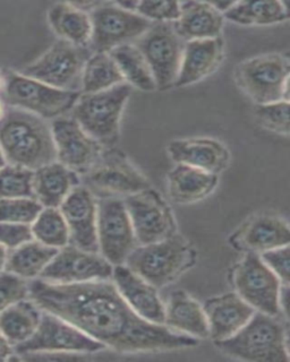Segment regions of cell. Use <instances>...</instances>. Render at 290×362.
<instances>
[{
  "instance_id": "1",
  "label": "cell",
  "mask_w": 290,
  "mask_h": 362,
  "mask_svg": "<svg viewBox=\"0 0 290 362\" xmlns=\"http://www.w3.org/2000/svg\"><path fill=\"white\" fill-rule=\"evenodd\" d=\"M29 298L41 310L60 317L105 348L122 354L180 350L199 343L141 318L110 280L58 284L37 277L29 283Z\"/></svg>"
},
{
  "instance_id": "2",
  "label": "cell",
  "mask_w": 290,
  "mask_h": 362,
  "mask_svg": "<svg viewBox=\"0 0 290 362\" xmlns=\"http://www.w3.org/2000/svg\"><path fill=\"white\" fill-rule=\"evenodd\" d=\"M0 147L7 163L32 171L57 161L50 124L16 107L0 120Z\"/></svg>"
},
{
  "instance_id": "3",
  "label": "cell",
  "mask_w": 290,
  "mask_h": 362,
  "mask_svg": "<svg viewBox=\"0 0 290 362\" xmlns=\"http://www.w3.org/2000/svg\"><path fill=\"white\" fill-rule=\"evenodd\" d=\"M226 356L244 361L287 362L289 360L287 328L279 317L255 311L238 332L216 341Z\"/></svg>"
},
{
  "instance_id": "4",
  "label": "cell",
  "mask_w": 290,
  "mask_h": 362,
  "mask_svg": "<svg viewBox=\"0 0 290 362\" xmlns=\"http://www.w3.org/2000/svg\"><path fill=\"white\" fill-rule=\"evenodd\" d=\"M132 90L124 82L95 93H81L71 117L103 148H112L120 139L122 111Z\"/></svg>"
},
{
  "instance_id": "5",
  "label": "cell",
  "mask_w": 290,
  "mask_h": 362,
  "mask_svg": "<svg viewBox=\"0 0 290 362\" xmlns=\"http://www.w3.org/2000/svg\"><path fill=\"white\" fill-rule=\"evenodd\" d=\"M194 263L195 252L186 239L176 233L157 243L135 247L125 260L128 269L157 288L176 281Z\"/></svg>"
},
{
  "instance_id": "6",
  "label": "cell",
  "mask_w": 290,
  "mask_h": 362,
  "mask_svg": "<svg viewBox=\"0 0 290 362\" xmlns=\"http://www.w3.org/2000/svg\"><path fill=\"white\" fill-rule=\"evenodd\" d=\"M290 62L286 54H265L240 62L235 71L239 88L255 102L289 101Z\"/></svg>"
},
{
  "instance_id": "7",
  "label": "cell",
  "mask_w": 290,
  "mask_h": 362,
  "mask_svg": "<svg viewBox=\"0 0 290 362\" xmlns=\"http://www.w3.org/2000/svg\"><path fill=\"white\" fill-rule=\"evenodd\" d=\"M4 102L11 107L48 120L71 112L81 92L58 90L22 74H9L4 83Z\"/></svg>"
},
{
  "instance_id": "8",
  "label": "cell",
  "mask_w": 290,
  "mask_h": 362,
  "mask_svg": "<svg viewBox=\"0 0 290 362\" xmlns=\"http://www.w3.org/2000/svg\"><path fill=\"white\" fill-rule=\"evenodd\" d=\"M91 51L58 40L39 59L24 68L22 75L58 90L81 92L83 69Z\"/></svg>"
},
{
  "instance_id": "9",
  "label": "cell",
  "mask_w": 290,
  "mask_h": 362,
  "mask_svg": "<svg viewBox=\"0 0 290 362\" xmlns=\"http://www.w3.org/2000/svg\"><path fill=\"white\" fill-rule=\"evenodd\" d=\"M84 187L101 197H127L150 188V182L122 152L105 148L83 175Z\"/></svg>"
},
{
  "instance_id": "10",
  "label": "cell",
  "mask_w": 290,
  "mask_h": 362,
  "mask_svg": "<svg viewBox=\"0 0 290 362\" xmlns=\"http://www.w3.org/2000/svg\"><path fill=\"white\" fill-rule=\"evenodd\" d=\"M90 48L93 54H109L120 45L134 43L153 23L117 3L100 4L92 8Z\"/></svg>"
},
{
  "instance_id": "11",
  "label": "cell",
  "mask_w": 290,
  "mask_h": 362,
  "mask_svg": "<svg viewBox=\"0 0 290 362\" xmlns=\"http://www.w3.org/2000/svg\"><path fill=\"white\" fill-rule=\"evenodd\" d=\"M153 74L157 90L173 88L180 71L185 42L175 31L173 23H153L134 42Z\"/></svg>"
},
{
  "instance_id": "12",
  "label": "cell",
  "mask_w": 290,
  "mask_h": 362,
  "mask_svg": "<svg viewBox=\"0 0 290 362\" xmlns=\"http://www.w3.org/2000/svg\"><path fill=\"white\" fill-rule=\"evenodd\" d=\"M105 346L83 333L80 328L42 310L37 331L25 342L16 345V354L30 352H64V354H97Z\"/></svg>"
},
{
  "instance_id": "13",
  "label": "cell",
  "mask_w": 290,
  "mask_h": 362,
  "mask_svg": "<svg viewBox=\"0 0 290 362\" xmlns=\"http://www.w3.org/2000/svg\"><path fill=\"white\" fill-rule=\"evenodd\" d=\"M236 293L255 311L280 317L279 296L282 283L259 254L250 252L233 272Z\"/></svg>"
},
{
  "instance_id": "14",
  "label": "cell",
  "mask_w": 290,
  "mask_h": 362,
  "mask_svg": "<svg viewBox=\"0 0 290 362\" xmlns=\"http://www.w3.org/2000/svg\"><path fill=\"white\" fill-rule=\"evenodd\" d=\"M99 254L112 266L125 264L137 246L127 209L122 198L105 197L97 202Z\"/></svg>"
},
{
  "instance_id": "15",
  "label": "cell",
  "mask_w": 290,
  "mask_h": 362,
  "mask_svg": "<svg viewBox=\"0 0 290 362\" xmlns=\"http://www.w3.org/2000/svg\"><path fill=\"white\" fill-rule=\"evenodd\" d=\"M122 201L139 245L157 243L176 233L170 207L151 187L127 196Z\"/></svg>"
},
{
  "instance_id": "16",
  "label": "cell",
  "mask_w": 290,
  "mask_h": 362,
  "mask_svg": "<svg viewBox=\"0 0 290 362\" xmlns=\"http://www.w3.org/2000/svg\"><path fill=\"white\" fill-rule=\"evenodd\" d=\"M114 266L100 254L88 252L69 243L58 250L39 279L58 284L110 280Z\"/></svg>"
},
{
  "instance_id": "17",
  "label": "cell",
  "mask_w": 290,
  "mask_h": 362,
  "mask_svg": "<svg viewBox=\"0 0 290 362\" xmlns=\"http://www.w3.org/2000/svg\"><path fill=\"white\" fill-rule=\"evenodd\" d=\"M50 127L57 161L76 173L84 175L105 150L71 117L54 119Z\"/></svg>"
},
{
  "instance_id": "18",
  "label": "cell",
  "mask_w": 290,
  "mask_h": 362,
  "mask_svg": "<svg viewBox=\"0 0 290 362\" xmlns=\"http://www.w3.org/2000/svg\"><path fill=\"white\" fill-rule=\"evenodd\" d=\"M69 230V243L88 252L99 254L97 201L84 186L75 187L59 206Z\"/></svg>"
},
{
  "instance_id": "19",
  "label": "cell",
  "mask_w": 290,
  "mask_h": 362,
  "mask_svg": "<svg viewBox=\"0 0 290 362\" xmlns=\"http://www.w3.org/2000/svg\"><path fill=\"white\" fill-rule=\"evenodd\" d=\"M111 277L122 299L135 314L148 322L163 325L165 305L156 286L135 274L124 264L115 266Z\"/></svg>"
},
{
  "instance_id": "20",
  "label": "cell",
  "mask_w": 290,
  "mask_h": 362,
  "mask_svg": "<svg viewBox=\"0 0 290 362\" xmlns=\"http://www.w3.org/2000/svg\"><path fill=\"white\" fill-rule=\"evenodd\" d=\"M171 160L177 164L202 170L205 173H222L229 164L231 153L221 141L208 137L175 139L167 147Z\"/></svg>"
},
{
  "instance_id": "21",
  "label": "cell",
  "mask_w": 290,
  "mask_h": 362,
  "mask_svg": "<svg viewBox=\"0 0 290 362\" xmlns=\"http://www.w3.org/2000/svg\"><path fill=\"white\" fill-rule=\"evenodd\" d=\"M203 310L208 322L209 337L214 342L231 337L255 313L237 293L210 298L203 305Z\"/></svg>"
},
{
  "instance_id": "22",
  "label": "cell",
  "mask_w": 290,
  "mask_h": 362,
  "mask_svg": "<svg viewBox=\"0 0 290 362\" xmlns=\"http://www.w3.org/2000/svg\"><path fill=\"white\" fill-rule=\"evenodd\" d=\"M225 45L221 37L185 42L174 86L184 88L202 81L219 67Z\"/></svg>"
},
{
  "instance_id": "23",
  "label": "cell",
  "mask_w": 290,
  "mask_h": 362,
  "mask_svg": "<svg viewBox=\"0 0 290 362\" xmlns=\"http://www.w3.org/2000/svg\"><path fill=\"white\" fill-rule=\"evenodd\" d=\"M224 21V15L210 3L185 1L180 3V17L173 26L184 42H190L219 37Z\"/></svg>"
},
{
  "instance_id": "24",
  "label": "cell",
  "mask_w": 290,
  "mask_h": 362,
  "mask_svg": "<svg viewBox=\"0 0 290 362\" xmlns=\"http://www.w3.org/2000/svg\"><path fill=\"white\" fill-rule=\"evenodd\" d=\"M80 181L79 173L58 161L52 162L33 171V197L42 207L59 209Z\"/></svg>"
},
{
  "instance_id": "25",
  "label": "cell",
  "mask_w": 290,
  "mask_h": 362,
  "mask_svg": "<svg viewBox=\"0 0 290 362\" xmlns=\"http://www.w3.org/2000/svg\"><path fill=\"white\" fill-rule=\"evenodd\" d=\"M163 325L194 339L209 337L208 322L202 305L182 290L170 294L165 305Z\"/></svg>"
},
{
  "instance_id": "26",
  "label": "cell",
  "mask_w": 290,
  "mask_h": 362,
  "mask_svg": "<svg viewBox=\"0 0 290 362\" xmlns=\"http://www.w3.org/2000/svg\"><path fill=\"white\" fill-rule=\"evenodd\" d=\"M218 180V175L177 164L167 177L169 198L180 205L197 203L214 192Z\"/></svg>"
},
{
  "instance_id": "27",
  "label": "cell",
  "mask_w": 290,
  "mask_h": 362,
  "mask_svg": "<svg viewBox=\"0 0 290 362\" xmlns=\"http://www.w3.org/2000/svg\"><path fill=\"white\" fill-rule=\"evenodd\" d=\"M49 24L60 40L79 47H88L91 39V18L74 4H54L48 13Z\"/></svg>"
},
{
  "instance_id": "28",
  "label": "cell",
  "mask_w": 290,
  "mask_h": 362,
  "mask_svg": "<svg viewBox=\"0 0 290 362\" xmlns=\"http://www.w3.org/2000/svg\"><path fill=\"white\" fill-rule=\"evenodd\" d=\"M289 226L284 218L273 215H262L254 218L240 237V243L250 252L261 254L271 249L288 246Z\"/></svg>"
},
{
  "instance_id": "29",
  "label": "cell",
  "mask_w": 290,
  "mask_h": 362,
  "mask_svg": "<svg viewBox=\"0 0 290 362\" xmlns=\"http://www.w3.org/2000/svg\"><path fill=\"white\" fill-rule=\"evenodd\" d=\"M41 316L42 310L32 300H21L0 314V332L15 348L35 334Z\"/></svg>"
},
{
  "instance_id": "30",
  "label": "cell",
  "mask_w": 290,
  "mask_h": 362,
  "mask_svg": "<svg viewBox=\"0 0 290 362\" xmlns=\"http://www.w3.org/2000/svg\"><path fill=\"white\" fill-rule=\"evenodd\" d=\"M58 250L33 239L9 252L5 271L24 280H35L40 276Z\"/></svg>"
},
{
  "instance_id": "31",
  "label": "cell",
  "mask_w": 290,
  "mask_h": 362,
  "mask_svg": "<svg viewBox=\"0 0 290 362\" xmlns=\"http://www.w3.org/2000/svg\"><path fill=\"white\" fill-rule=\"evenodd\" d=\"M224 18L238 25H274L288 21L287 6L282 1H235Z\"/></svg>"
},
{
  "instance_id": "32",
  "label": "cell",
  "mask_w": 290,
  "mask_h": 362,
  "mask_svg": "<svg viewBox=\"0 0 290 362\" xmlns=\"http://www.w3.org/2000/svg\"><path fill=\"white\" fill-rule=\"evenodd\" d=\"M111 58L120 68L124 81L143 92H153L157 90L153 74L149 67L141 51L134 43L120 45L109 52Z\"/></svg>"
},
{
  "instance_id": "33",
  "label": "cell",
  "mask_w": 290,
  "mask_h": 362,
  "mask_svg": "<svg viewBox=\"0 0 290 362\" xmlns=\"http://www.w3.org/2000/svg\"><path fill=\"white\" fill-rule=\"evenodd\" d=\"M120 68L109 54H92L82 75L81 93H95L124 83Z\"/></svg>"
},
{
  "instance_id": "34",
  "label": "cell",
  "mask_w": 290,
  "mask_h": 362,
  "mask_svg": "<svg viewBox=\"0 0 290 362\" xmlns=\"http://www.w3.org/2000/svg\"><path fill=\"white\" fill-rule=\"evenodd\" d=\"M35 240L60 249L69 243V230L59 209L43 207L31 224Z\"/></svg>"
},
{
  "instance_id": "35",
  "label": "cell",
  "mask_w": 290,
  "mask_h": 362,
  "mask_svg": "<svg viewBox=\"0 0 290 362\" xmlns=\"http://www.w3.org/2000/svg\"><path fill=\"white\" fill-rule=\"evenodd\" d=\"M33 197V171L7 163L0 169V199Z\"/></svg>"
},
{
  "instance_id": "36",
  "label": "cell",
  "mask_w": 290,
  "mask_h": 362,
  "mask_svg": "<svg viewBox=\"0 0 290 362\" xmlns=\"http://www.w3.org/2000/svg\"><path fill=\"white\" fill-rule=\"evenodd\" d=\"M42 209L41 204L35 198L0 199V223L31 226Z\"/></svg>"
},
{
  "instance_id": "37",
  "label": "cell",
  "mask_w": 290,
  "mask_h": 362,
  "mask_svg": "<svg viewBox=\"0 0 290 362\" xmlns=\"http://www.w3.org/2000/svg\"><path fill=\"white\" fill-rule=\"evenodd\" d=\"M255 117L267 129L279 135H289V101L282 100L267 105H256Z\"/></svg>"
},
{
  "instance_id": "38",
  "label": "cell",
  "mask_w": 290,
  "mask_h": 362,
  "mask_svg": "<svg viewBox=\"0 0 290 362\" xmlns=\"http://www.w3.org/2000/svg\"><path fill=\"white\" fill-rule=\"evenodd\" d=\"M29 298V283L18 275L0 273V314L21 300Z\"/></svg>"
},
{
  "instance_id": "39",
  "label": "cell",
  "mask_w": 290,
  "mask_h": 362,
  "mask_svg": "<svg viewBox=\"0 0 290 362\" xmlns=\"http://www.w3.org/2000/svg\"><path fill=\"white\" fill-rule=\"evenodd\" d=\"M135 13L152 23H174L180 14L177 1H137Z\"/></svg>"
},
{
  "instance_id": "40",
  "label": "cell",
  "mask_w": 290,
  "mask_h": 362,
  "mask_svg": "<svg viewBox=\"0 0 290 362\" xmlns=\"http://www.w3.org/2000/svg\"><path fill=\"white\" fill-rule=\"evenodd\" d=\"M289 245H288L280 248L271 249L260 255V257L265 262V265L278 276L282 284H289Z\"/></svg>"
},
{
  "instance_id": "41",
  "label": "cell",
  "mask_w": 290,
  "mask_h": 362,
  "mask_svg": "<svg viewBox=\"0 0 290 362\" xmlns=\"http://www.w3.org/2000/svg\"><path fill=\"white\" fill-rule=\"evenodd\" d=\"M33 240L31 226L22 223H0V245L9 252Z\"/></svg>"
},
{
  "instance_id": "42",
  "label": "cell",
  "mask_w": 290,
  "mask_h": 362,
  "mask_svg": "<svg viewBox=\"0 0 290 362\" xmlns=\"http://www.w3.org/2000/svg\"><path fill=\"white\" fill-rule=\"evenodd\" d=\"M289 284H282V290H280V296H279V307H280V313L284 318H288V305H289Z\"/></svg>"
},
{
  "instance_id": "43",
  "label": "cell",
  "mask_w": 290,
  "mask_h": 362,
  "mask_svg": "<svg viewBox=\"0 0 290 362\" xmlns=\"http://www.w3.org/2000/svg\"><path fill=\"white\" fill-rule=\"evenodd\" d=\"M14 354V346L9 343L8 339L0 332V361L9 359Z\"/></svg>"
},
{
  "instance_id": "44",
  "label": "cell",
  "mask_w": 290,
  "mask_h": 362,
  "mask_svg": "<svg viewBox=\"0 0 290 362\" xmlns=\"http://www.w3.org/2000/svg\"><path fill=\"white\" fill-rule=\"evenodd\" d=\"M9 250L0 245V273L5 271L6 267L7 258H8Z\"/></svg>"
},
{
  "instance_id": "45",
  "label": "cell",
  "mask_w": 290,
  "mask_h": 362,
  "mask_svg": "<svg viewBox=\"0 0 290 362\" xmlns=\"http://www.w3.org/2000/svg\"><path fill=\"white\" fill-rule=\"evenodd\" d=\"M7 109L6 105H5V102L3 100H0V120L4 118L5 116V113H6Z\"/></svg>"
},
{
  "instance_id": "46",
  "label": "cell",
  "mask_w": 290,
  "mask_h": 362,
  "mask_svg": "<svg viewBox=\"0 0 290 362\" xmlns=\"http://www.w3.org/2000/svg\"><path fill=\"white\" fill-rule=\"evenodd\" d=\"M6 164V158H5V156H4V152L3 150H1V147H0V169H1V168L5 167Z\"/></svg>"
},
{
  "instance_id": "47",
  "label": "cell",
  "mask_w": 290,
  "mask_h": 362,
  "mask_svg": "<svg viewBox=\"0 0 290 362\" xmlns=\"http://www.w3.org/2000/svg\"><path fill=\"white\" fill-rule=\"evenodd\" d=\"M4 86V79L3 77H1V75H0V90L3 88Z\"/></svg>"
}]
</instances>
